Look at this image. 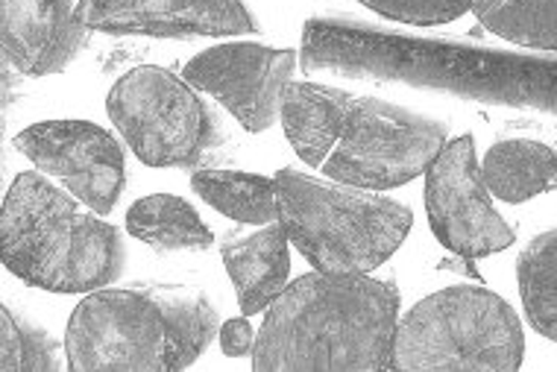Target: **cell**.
I'll return each mask as SVG.
<instances>
[{
    "instance_id": "cell-1",
    "label": "cell",
    "mask_w": 557,
    "mask_h": 372,
    "mask_svg": "<svg viewBox=\"0 0 557 372\" xmlns=\"http://www.w3.org/2000/svg\"><path fill=\"white\" fill-rule=\"evenodd\" d=\"M306 74L437 91L472 103L557 115V53H517L451 36H413L356 15H314L302 27Z\"/></svg>"
},
{
    "instance_id": "cell-2",
    "label": "cell",
    "mask_w": 557,
    "mask_h": 372,
    "mask_svg": "<svg viewBox=\"0 0 557 372\" xmlns=\"http://www.w3.org/2000/svg\"><path fill=\"white\" fill-rule=\"evenodd\" d=\"M282 126L302 162L370 191L417 179L449 144L441 117L318 83L285 88Z\"/></svg>"
},
{
    "instance_id": "cell-3",
    "label": "cell",
    "mask_w": 557,
    "mask_h": 372,
    "mask_svg": "<svg viewBox=\"0 0 557 372\" xmlns=\"http://www.w3.org/2000/svg\"><path fill=\"white\" fill-rule=\"evenodd\" d=\"M399 287L370 273H306L270 302L252 370H391Z\"/></svg>"
},
{
    "instance_id": "cell-4",
    "label": "cell",
    "mask_w": 557,
    "mask_h": 372,
    "mask_svg": "<svg viewBox=\"0 0 557 372\" xmlns=\"http://www.w3.org/2000/svg\"><path fill=\"white\" fill-rule=\"evenodd\" d=\"M218 328V308L200 287L164 282L100 287L67 320V370H185L209 349Z\"/></svg>"
},
{
    "instance_id": "cell-5",
    "label": "cell",
    "mask_w": 557,
    "mask_h": 372,
    "mask_svg": "<svg viewBox=\"0 0 557 372\" xmlns=\"http://www.w3.org/2000/svg\"><path fill=\"white\" fill-rule=\"evenodd\" d=\"M0 249L10 273L50 294H91L126 268L121 232L36 171L18 173L7 191Z\"/></svg>"
},
{
    "instance_id": "cell-6",
    "label": "cell",
    "mask_w": 557,
    "mask_h": 372,
    "mask_svg": "<svg viewBox=\"0 0 557 372\" xmlns=\"http://www.w3.org/2000/svg\"><path fill=\"white\" fill-rule=\"evenodd\" d=\"M273 191L282 230L320 273H373L411 232V209L370 188L282 168Z\"/></svg>"
},
{
    "instance_id": "cell-7",
    "label": "cell",
    "mask_w": 557,
    "mask_h": 372,
    "mask_svg": "<svg viewBox=\"0 0 557 372\" xmlns=\"http://www.w3.org/2000/svg\"><path fill=\"white\" fill-rule=\"evenodd\" d=\"M525 334L517 311L487 287L451 285L425 296L396 328L394 370L522 367Z\"/></svg>"
},
{
    "instance_id": "cell-8",
    "label": "cell",
    "mask_w": 557,
    "mask_h": 372,
    "mask_svg": "<svg viewBox=\"0 0 557 372\" xmlns=\"http://www.w3.org/2000/svg\"><path fill=\"white\" fill-rule=\"evenodd\" d=\"M107 112L150 168H200L226 144L221 117L200 88L168 67H133L109 91Z\"/></svg>"
},
{
    "instance_id": "cell-9",
    "label": "cell",
    "mask_w": 557,
    "mask_h": 372,
    "mask_svg": "<svg viewBox=\"0 0 557 372\" xmlns=\"http://www.w3.org/2000/svg\"><path fill=\"white\" fill-rule=\"evenodd\" d=\"M425 211L434 238L461 258L493 256L517 240L505 218L493 209L472 135L446 144L429 164Z\"/></svg>"
},
{
    "instance_id": "cell-10",
    "label": "cell",
    "mask_w": 557,
    "mask_h": 372,
    "mask_svg": "<svg viewBox=\"0 0 557 372\" xmlns=\"http://www.w3.org/2000/svg\"><path fill=\"white\" fill-rule=\"evenodd\" d=\"M297 50H276L252 41L218 45L197 53L183 77L214 97L247 133H264L282 117L285 88L297 74Z\"/></svg>"
},
{
    "instance_id": "cell-11",
    "label": "cell",
    "mask_w": 557,
    "mask_h": 372,
    "mask_svg": "<svg viewBox=\"0 0 557 372\" xmlns=\"http://www.w3.org/2000/svg\"><path fill=\"white\" fill-rule=\"evenodd\" d=\"M15 147L97 214H109L124 194V150L103 126L88 121H41L15 135Z\"/></svg>"
},
{
    "instance_id": "cell-12",
    "label": "cell",
    "mask_w": 557,
    "mask_h": 372,
    "mask_svg": "<svg viewBox=\"0 0 557 372\" xmlns=\"http://www.w3.org/2000/svg\"><path fill=\"white\" fill-rule=\"evenodd\" d=\"M83 27L112 36H244L259 33V21L240 0H79Z\"/></svg>"
},
{
    "instance_id": "cell-13",
    "label": "cell",
    "mask_w": 557,
    "mask_h": 372,
    "mask_svg": "<svg viewBox=\"0 0 557 372\" xmlns=\"http://www.w3.org/2000/svg\"><path fill=\"white\" fill-rule=\"evenodd\" d=\"M88 33L74 0H3V59L27 77L65 71L86 48Z\"/></svg>"
},
{
    "instance_id": "cell-14",
    "label": "cell",
    "mask_w": 557,
    "mask_h": 372,
    "mask_svg": "<svg viewBox=\"0 0 557 372\" xmlns=\"http://www.w3.org/2000/svg\"><path fill=\"white\" fill-rule=\"evenodd\" d=\"M288 232L282 230L278 220L256 232H232L221 244L223 268L247 317L268 311L270 302L288 285Z\"/></svg>"
},
{
    "instance_id": "cell-15",
    "label": "cell",
    "mask_w": 557,
    "mask_h": 372,
    "mask_svg": "<svg viewBox=\"0 0 557 372\" xmlns=\"http://www.w3.org/2000/svg\"><path fill=\"white\" fill-rule=\"evenodd\" d=\"M481 176L493 197L502 202L534 200L557 188V150L531 138L496 141L484 156Z\"/></svg>"
},
{
    "instance_id": "cell-16",
    "label": "cell",
    "mask_w": 557,
    "mask_h": 372,
    "mask_svg": "<svg viewBox=\"0 0 557 372\" xmlns=\"http://www.w3.org/2000/svg\"><path fill=\"white\" fill-rule=\"evenodd\" d=\"M126 230L156 252H202L214 244L191 202L173 194H150L126 211Z\"/></svg>"
},
{
    "instance_id": "cell-17",
    "label": "cell",
    "mask_w": 557,
    "mask_h": 372,
    "mask_svg": "<svg viewBox=\"0 0 557 372\" xmlns=\"http://www.w3.org/2000/svg\"><path fill=\"white\" fill-rule=\"evenodd\" d=\"M191 188L200 194V200L238 223L268 226L276 220V191H273L270 176L197 168L191 176Z\"/></svg>"
},
{
    "instance_id": "cell-18",
    "label": "cell",
    "mask_w": 557,
    "mask_h": 372,
    "mask_svg": "<svg viewBox=\"0 0 557 372\" xmlns=\"http://www.w3.org/2000/svg\"><path fill=\"white\" fill-rule=\"evenodd\" d=\"M472 12L481 27L510 45L557 53V0H475Z\"/></svg>"
},
{
    "instance_id": "cell-19",
    "label": "cell",
    "mask_w": 557,
    "mask_h": 372,
    "mask_svg": "<svg viewBox=\"0 0 557 372\" xmlns=\"http://www.w3.org/2000/svg\"><path fill=\"white\" fill-rule=\"evenodd\" d=\"M517 278L531 325L557 344V230L543 232L519 252Z\"/></svg>"
},
{
    "instance_id": "cell-20",
    "label": "cell",
    "mask_w": 557,
    "mask_h": 372,
    "mask_svg": "<svg viewBox=\"0 0 557 372\" xmlns=\"http://www.w3.org/2000/svg\"><path fill=\"white\" fill-rule=\"evenodd\" d=\"M62 346L45 325L21 308H0V372H59Z\"/></svg>"
},
{
    "instance_id": "cell-21",
    "label": "cell",
    "mask_w": 557,
    "mask_h": 372,
    "mask_svg": "<svg viewBox=\"0 0 557 372\" xmlns=\"http://www.w3.org/2000/svg\"><path fill=\"white\" fill-rule=\"evenodd\" d=\"M387 21H399L408 27H441L461 18L475 7V0H358Z\"/></svg>"
},
{
    "instance_id": "cell-22",
    "label": "cell",
    "mask_w": 557,
    "mask_h": 372,
    "mask_svg": "<svg viewBox=\"0 0 557 372\" xmlns=\"http://www.w3.org/2000/svg\"><path fill=\"white\" fill-rule=\"evenodd\" d=\"M221 346L223 352L230 358H244V355H252V346H256V332H252L247 314L235 317L230 323L221 325Z\"/></svg>"
}]
</instances>
